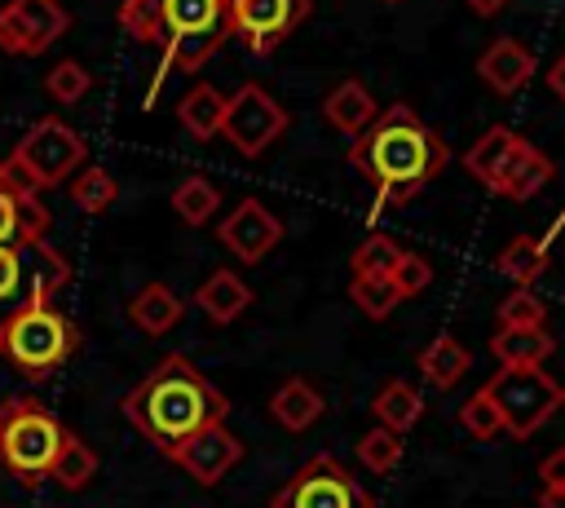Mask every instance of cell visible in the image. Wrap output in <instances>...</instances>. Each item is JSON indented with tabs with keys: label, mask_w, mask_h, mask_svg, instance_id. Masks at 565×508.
I'll list each match as a JSON object with an SVG mask.
<instances>
[{
	"label": "cell",
	"mask_w": 565,
	"mask_h": 508,
	"mask_svg": "<svg viewBox=\"0 0 565 508\" xmlns=\"http://www.w3.org/2000/svg\"><path fill=\"white\" fill-rule=\"evenodd\" d=\"M446 141L415 119L411 106H388L384 115L371 119L349 146V163L375 186V212L388 203H406L419 186H428L446 168Z\"/></svg>",
	"instance_id": "2"
},
{
	"label": "cell",
	"mask_w": 565,
	"mask_h": 508,
	"mask_svg": "<svg viewBox=\"0 0 565 508\" xmlns=\"http://www.w3.org/2000/svg\"><path fill=\"white\" fill-rule=\"evenodd\" d=\"M216 208H221V190H216L207 177H185V181L172 190V212H177L185 225L212 221Z\"/></svg>",
	"instance_id": "30"
},
{
	"label": "cell",
	"mask_w": 565,
	"mask_h": 508,
	"mask_svg": "<svg viewBox=\"0 0 565 508\" xmlns=\"http://www.w3.org/2000/svg\"><path fill=\"white\" fill-rule=\"evenodd\" d=\"M49 234V208L35 199V190L0 159V243L18 239H44Z\"/></svg>",
	"instance_id": "15"
},
{
	"label": "cell",
	"mask_w": 565,
	"mask_h": 508,
	"mask_svg": "<svg viewBox=\"0 0 565 508\" xmlns=\"http://www.w3.org/2000/svg\"><path fill=\"white\" fill-rule=\"evenodd\" d=\"M477 75L494 88V93H516L521 84H530V75H534V57H530V49L521 44V40H512V35H503V40H494L481 57H477Z\"/></svg>",
	"instance_id": "17"
},
{
	"label": "cell",
	"mask_w": 565,
	"mask_h": 508,
	"mask_svg": "<svg viewBox=\"0 0 565 508\" xmlns=\"http://www.w3.org/2000/svg\"><path fill=\"white\" fill-rule=\"evenodd\" d=\"M225 9H230V31L252 53H269L305 22L309 0H225Z\"/></svg>",
	"instance_id": "12"
},
{
	"label": "cell",
	"mask_w": 565,
	"mask_h": 508,
	"mask_svg": "<svg viewBox=\"0 0 565 508\" xmlns=\"http://www.w3.org/2000/svg\"><path fill=\"white\" fill-rule=\"evenodd\" d=\"M269 508H371V495L335 455H313L274 490Z\"/></svg>",
	"instance_id": "9"
},
{
	"label": "cell",
	"mask_w": 565,
	"mask_h": 508,
	"mask_svg": "<svg viewBox=\"0 0 565 508\" xmlns=\"http://www.w3.org/2000/svg\"><path fill=\"white\" fill-rule=\"evenodd\" d=\"M388 283H393V292L406 300V296H415V292H424V287L433 283V265H428L419 252H402L397 265H393V274H388Z\"/></svg>",
	"instance_id": "37"
},
{
	"label": "cell",
	"mask_w": 565,
	"mask_h": 508,
	"mask_svg": "<svg viewBox=\"0 0 565 508\" xmlns=\"http://www.w3.org/2000/svg\"><path fill=\"white\" fill-rule=\"evenodd\" d=\"M71 27V13L57 0H9L0 9V53L9 57H35L53 49Z\"/></svg>",
	"instance_id": "11"
},
{
	"label": "cell",
	"mask_w": 565,
	"mask_h": 508,
	"mask_svg": "<svg viewBox=\"0 0 565 508\" xmlns=\"http://www.w3.org/2000/svg\"><path fill=\"white\" fill-rule=\"evenodd\" d=\"M44 88H49L53 102L71 106V102H79V97L93 88V75H88V66H79L75 57H66V62H57V66L44 75Z\"/></svg>",
	"instance_id": "35"
},
{
	"label": "cell",
	"mask_w": 565,
	"mask_h": 508,
	"mask_svg": "<svg viewBox=\"0 0 565 508\" xmlns=\"http://www.w3.org/2000/svg\"><path fill=\"white\" fill-rule=\"evenodd\" d=\"M561 402H565V389H561Z\"/></svg>",
	"instance_id": "42"
},
{
	"label": "cell",
	"mask_w": 565,
	"mask_h": 508,
	"mask_svg": "<svg viewBox=\"0 0 565 508\" xmlns=\"http://www.w3.org/2000/svg\"><path fill=\"white\" fill-rule=\"evenodd\" d=\"M371 411H375L380 428H388V433H397V437H402L406 428H415V424H419L424 402H419V393H415L406 380H388V384L375 393Z\"/></svg>",
	"instance_id": "26"
},
{
	"label": "cell",
	"mask_w": 565,
	"mask_h": 508,
	"mask_svg": "<svg viewBox=\"0 0 565 508\" xmlns=\"http://www.w3.org/2000/svg\"><path fill=\"white\" fill-rule=\"evenodd\" d=\"M459 424H463V433L468 437H477V442H490V437H499L503 433V420H499V406H494V398L486 393V384L459 406Z\"/></svg>",
	"instance_id": "32"
},
{
	"label": "cell",
	"mask_w": 565,
	"mask_h": 508,
	"mask_svg": "<svg viewBox=\"0 0 565 508\" xmlns=\"http://www.w3.org/2000/svg\"><path fill=\"white\" fill-rule=\"evenodd\" d=\"M490 353L499 358V367H543L552 353V336L543 327H530V331L499 327L490 340Z\"/></svg>",
	"instance_id": "24"
},
{
	"label": "cell",
	"mask_w": 565,
	"mask_h": 508,
	"mask_svg": "<svg viewBox=\"0 0 565 508\" xmlns=\"http://www.w3.org/2000/svg\"><path fill=\"white\" fill-rule=\"evenodd\" d=\"M499 269H503L516 287H530V283L547 269V243L534 239V234H516V239L499 252Z\"/></svg>",
	"instance_id": "28"
},
{
	"label": "cell",
	"mask_w": 565,
	"mask_h": 508,
	"mask_svg": "<svg viewBox=\"0 0 565 508\" xmlns=\"http://www.w3.org/2000/svg\"><path fill=\"white\" fill-rule=\"evenodd\" d=\"M512 146H516V133H512V128H503V124H494V128H486V133L468 146L463 168H468L481 186H494V177L503 172V163H508Z\"/></svg>",
	"instance_id": "25"
},
{
	"label": "cell",
	"mask_w": 565,
	"mask_h": 508,
	"mask_svg": "<svg viewBox=\"0 0 565 508\" xmlns=\"http://www.w3.org/2000/svg\"><path fill=\"white\" fill-rule=\"evenodd\" d=\"M66 433L71 428L40 398H31V393L0 402V464L22 486H35V481L49 477V468H53Z\"/></svg>",
	"instance_id": "5"
},
{
	"label": "cell",
	"mask_w": 565,
	"mask_h": 508,
	"mask_svg": "<svg viewBox=\"0 0 565 508\" xmlns=\"http://www.w3.org/2000/svg\"><path fill=\"white\" fill-rule=\"evenodd\" d=\"M468 4H472V9L481 13V18H494V13H499V9L508 4V0H468Z\"/></svg>",
	"instance_id": "41"
},
{
	"label": "cell",
	"mask_w": 565,
	"mask_h": 508,
	"mask_svg": "<svg viewBox=\"0 0 565 508\" xmlns=\"http://www.w3.org/2000/svg\"><path fill=\"white\" fill-rule=\"evenodd\" d=\"M49 477H53L62 490H84V486L97 477V451H93L88 442H79L75 433H66V442H62V451H57Z\"/></svg>",
	"instance_id": "27"
},
{
	"label": "cell",
	"mask_w": 565,
	"mask_h": 508,
	"mask_svg": "<svg viewBox=\"0 0 565 508\" xmlns=\"http://www.w3.org/2000/svg\"><path fill=\"white\" fill-rule=\"evenodd\" d=\"M181 314H185V305H181V296H177L168 283H146V287L128 300V318H132L146 336L172 331V327L181 322Z\"/></svg>",
	"instance_id": "20"
},
{
	"label": "cell",
	"mask_w": 565,
	"mask_h": 508,
	"mask_svg": "<svg viewBox=\"0 0 565 508\" xmlns=\"http://www.w3.org/2000/svg\"><path fill=\"white\" fill-rule=\"evenodd\" d=\"M79 327L53 305H26L0 318V358L13 362L26 380H49L75 349H79Z\"/></svg>",
	"instance_id": "4"
},
{
	"label": "cell",
	"mask_w": 565,
	"mask_h": 508,
	"mask_svg": "<svg viewBox=\"0 0 565 508\" xmlns=\"http://www.w3.org/2000/svg\"><path fill=\"white\" fill-rule=\"evenodd\" d=\"M221 115H225V93L212 84H194L177 106V119L194 141H212L221 133Z\"/></svg>",
	"instance_id": "22"
},
{
	"label": "cell",
	"mask_w": 565,
	"mask_h": 508,
	"mask_svg": "<svg viewBox=\"0 0 565 508\" xmlns=\"http://www.w3.org/2000/svg\"><path fill=\"white\" fill-rule=\"evenodd\" d=\"M221 243L238 256V261H247V265H256V261H265L274 247H278V239H282V225H278V216L260 203V199H243L225 221H221Z\"/></svg>",
	"instance_id": "14"
},
{
	"label": "cell",
	"mask_w": 565,
	"mask_h": 508,
	"mask_svg": "<svg viewBox=\"0 0 565 508\" xmlns=\"http://www.w3.org/2000/svg\"><path fill=\"white\" fill-rule=\"evenodd\" d=\"M547 322V305L530 292V287H516L503 296L499 305V327H512V331H530V327H543Z\"/></svg>",
	"instance_id": "33"
},
{
	"label": "cell",
	"mask_w": 565,
	"mask_h": 508,
	"mask_svg": "<svg viewBox=\"0 0 565 508\" xmlns=\"http://www.w3.org/2000/svg\"><path fill=\"white\" fill-rule=\"evenodd\" d=\"M397 256H402V247L388 234H366L353 252V278H388Z\"/></svg>",
	"instance_id": "31"
},
{
	"label": "cell",
	"mask_w": 565,
	"mask_h": 508,
	"mask_svg": "<svg viewBox=\"0 0 565 508\" xmlns=\"http://www.w3.org/2000/svg\"><path fill=\"white\" fill-rule=\"evenodd\" d=\"M552 159L539 150V146H530L525 137H516V146H512V155H508V163H503V172L494 177V194H503V199H534L547 181H552Z\"/></svg>",
	"instance_id": "16"
},
{
	"label": "cell",
	"mask_w": 565,
	"mask_h": 508,
	"mask_svg": "<svg viewBox=\"0 0 565 508\" xmlns=\"http://www.w3.org/2000/svg\"><path fill=\"white\" fill-rule=\"evenodd\" d=\"M115 18L132 40L159 44V53H163V62L150 80L146 106H154V93L172 71L194 75L234 35L225 0H124Z\"/></svg>",
	"instance_id": "3"
},
{
	"label": "cell",
	"mask_w": 565,
	"mask_h": 508,
	"mask_svg": "<svg viewBox=\"0 0 565 508\" xmlns=\"http://www.w3.org/2000/svg\"><path fill=\"white\" fill-rule=\"evenodd\" d=\"M322 115H327V124L340 128L344 137H358L362 128H371V119H375L380 110H375V97L366 93V84L344 80V84H335V88L327 93Z\"/></svg>",
	"instance_id": "19"
},
{
	"label": "cell",
	"mask_w": 565,
	"mask_h": 508,
	"mask_svg": "<svg viewBox=\"0 0 565 508\" xmlns=\"http://www.w3.org/2000/svg\"><path fill=\"white\" fill-rule=\"evenodd\" d=\"M349 296H353V305H358L362 314H371V318H388V314L397 309V300H402L388 278H353V283H349Z\"/></svg>",
	"instance_id": "36"
},
{
	"label": "cell",
	"mask_w": 565,
	"mask_h": 508,
	"mask_svg": "<svg viewBox=\"0 0 565 508\" xmlns=\"http://www.w3.org/2000/svg\"><path fill=\"white\" fill-rule=\"evenodd\" d=\"M119 411L146 442H154L163 455H172L190 433L221 424L230 402L190 358L168 353L150 375H141V384H132L124 393Z\"/></svg>",
	"instance_id": "1"
},
{
	"label": "cell",
	"mask_w": 565,
	"mask_h": 508,
	"mask_svg": "<svg viewBox=\"0 0 565 508\" xmlns=\"http://www.w3.org/2000/svg\"><path fill=\"white\" fill-rule=\"evenodd\" d=\"M358 459L371 468V473H393L397 468V459H402V437L397 433H388V428H371V433H362V442H358Z\"/></svg>",
	"instance_id": "34"
},
{
	"label": "cell",
	"mask_w": 565,
	"mask_h": 508,
	"mask_svg": "<svg viewBox=\"0 0 565 508\" xmlns=\"http://www.w3.org/2000/svg\"><path fill=\"white\" fill-rule=\"evenodd\" d=\"M269 411H274V420L287 428V433H305L309 424H318V415H322V393L309 384V380H287L282 389H274V398H269Z\"/></svg>",
	"instance_id": "21"
},
{
	"label": "cell",
	"mask_w": 565,
	"mask_h": 508,
	"mask_svg": "<svg viewBox=\"0 0 565 508\" xmlns=\"http://www.w3.org/2000/svg\"><path fill=\"white\" fill-rule=\"evenodd\" d=\"M547 84H552V93L565 102V57H556V62H552V71H547Z\"/></svg>",
	"instance_id": "39"
},
{
	"label": "cell",
	"mask_w": 565,
	"mask_h": 508,
	"mask_svg": "<svg viewBox=\"0 0 565 508\" xmlns=\"http://www.w3.org/2000/svg\"><path fill=\"white\" fill-rule=\"evenodd\" d=\"M168 459H177L199 486H216V481L243 459V442H238L225 424H207V428L190 433Z\"/></svg>",
	"instance_id": "13"
},
{
	"label": "cell",
	"mask_w": 565,
	"mask_h": 508,
	"mask_svg": "<svg viewBox=\"0 0 565 508\" xmlns=\"http://www.w3.org/2000/svg\"><path fill=\"white\" fill-rule=\"evenodd\" d=\"M115 199H119V186H115V177H110L102 163H84V168L75 172V181H71V203H75L79 212L102 216Z\"/></svg>",
	"instance_id": "29"
},
{
	"label": "cell",
	"mask_w": 565,
	"mask_h": 508,
	"mask_svg": "<svg viewBox=\"0 0 565 508\" xmlns=\"http://www.w3.org/2000/svg\"><path fill=\"white\" fill-rule=\"evenodd\" d=\"M71 283V261L49 239L0 243V318L53 300Z\"/></svg>",
	"instance_id": "6"
},
{
	"label": "cell",
	"mask_w": 565,
	"mask_h": 508,
	"mask_svg": "<svg viewBox=\"0 0 565 508\" xmlns=\"http://www.w3.org/2000/svg\"><path fill=\"white\" fill-rule=\"evenodd\" d=\"M468 349L450 336V331H441V336H433V345L419 353V371H424V380L433 384V389H455L463 375H468Z\"/></svg>",
	"instance_id": "23"
},
{
	"label": "cell",
	"mask_w": 565,
	"mask_h": 508,
	"mask_svg": "<svg viewBox=\"0 0 565 508\" xmlns=\"http://www.w3.org/2000/svg\"><path fill=\"white\" fill-rule=\"evenodd\" d=\"M287 128V110L260 88V84H243L234 97H225V115H221V133L230 137V146L238 155H260L269 150Z\"/></svg>",
	"instance_id": "10"
},
{
	"label": "cell",
	"mask_w": 565,
	"mask_h": 508,
	"mask_svg": "<svg viewBox=\"0 0 565 508\" xmlns=\"http://www.w3.org/2000/svg\"><path fill=\"white\" fill-rule=\"evenodd\" d=\"M194 305L212 318V322H234L247 305H252V287L234 274V269H212L203 283H199V292H194Z\"/></svg>",
	"instance_id": "18"
},
{
	"label": "cell",
	"mask_w": 565,
	"mask_h": 508,
	"mask_svg": "<svg viewBox=\"0 0 565 508\" xmlns=\"http://www.w3.org/2000/svg\"><path fill=\"white\" fill-rule=\"evenodd\" d=\"M539 481H543V486H565V446L552 451V455L539 464Z\"/></svg>",
	"instance_id": "38"
},
{
	"label": "cell",
	"mask_w": 565,
	"mask_h": 508,
	"mask_svg": "<svg viewBox=\"0 0 565 508\" xmlns=\"http://www.w3.org/2000/svg\"><path fill=\"white\" fill-rule=\"evenodd\" d=\"M486 393L494 398L503 433L512 437L539 433L561 406V384L543 367H499V375L486 380Z\"/></svg>",
	"instance_id": "8"
},
{
	"label": "cell",
	"mask_w": 565,
	"mask_h": 508,
	"mask_svg": "<svg viewBox=\"0 0 565 508\" xmlns=\"http://www.w3.org/2000/svg\"><path fill=\"white\" fill-rule=\"evenodd\" d=\"M539 508H565V486H543Z\"/></svg>",
	"instance_id": "40"
},
{
	"label": "cell",
	"mask_w": 565,
	"mask_h": 508,
	"mask_svg": "<svg viewBox=\"0 0 565 508\" xmlns=\"http://www.w3.org/2000/svg\"><path fill=\"white\" fill-rule=\"evenodd\" d=\"M88 159V146L84 137L66 124V119H35L9 150V168L31 186V190H49V186H62L75 168H84Z\"/></svg>",
	"instance_id": "7"
}]
</instances>
